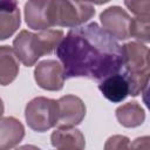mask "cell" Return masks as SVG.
<instances>
[{"mask_svg":"<svg viewBox=\"0 0 150 150\" xmlns=\"http://www.w3.org/2000/svg\"><path fill=\"white\" fill-rule=\"evenodd\" d=\"M130 36L141 42H150V22L134 18L130 26Z\"/></svg>","mask_w":150,"mask_h":150,"instance_id":"cell-16","label":"cell"},{"mask_svg":"<svg viewBox=\"0 0 150 150\" xmlns=\"http://www.w3.org/2000/svg\"><path fill=\"white\" fill-rule=\"evenodd\" d=\"M63 32L60 29H47L39 33L21 30L13 41V49L26 67H32L43 55L50 54L63 40Z\"/></svg>","mask_w":150,"mask_h":150,"instance_id":"cell-2","label":"cell"},{"mask_svg":"<svg viewBox=\"0 0 150 150\" xmlns=\"http://www.w3.org/2000/svg\"><path fill=\"white\" fill-rule=\"evenodd\" d=\"M116 118L125 128H136L144 122L145 112L136 101H130L116 109Z\"/></svg>","mask_w":150,"mask_h":150,"instance_id":"cell-15","label":"cell"},{"mask_svg":"<svg viewBox=\"0 0 150 150\" xmlns=\"http://www.w3.org/2000/svg\"><path fill=\"white\" fill-rule=\"evenodd\" d=\"M142 98H143V103L150 110V82L146 84V87L142 91Z\"/></svg>","mask_w":150,"mask_h":150,"instance_id":"cell-20","label":"cell"},{"mask_svg":"<svg viewBox=\"0 0 150 150\" xmlns=\"http://www.w3.org/2000/svg\"><path fill=\"white\" fill-rule=\"evenodd\" d=\"M123 47L124 70L131 96H137L150 82L149 49L139 42H128Z\"/></svg>","mask_w":150,"mask_h":150,"instance_id":"cell-3","label":"cell"},{"mask_svg":"<svg viewBox=\"0 0 150 150\" xmlns=\"http://www.w3.org/2000/svg\"><path fill=\"white\" fill-rule=\"evenodd\" d=\"M130 139L123 135L110 136L104 144V150H130Z\"/></svg>","mask_w":150,"mask_h":150,"instance_id":"cell-18","label":"cell"},{"mask_svg":"<svg viewBox=\"0 0 150 150\" xmlns=\"http://www.w3.org/2000/svg\"><path fill=\"white\" fill-rule=\"evenodd\" d=\"M59 104V128H70L80 124L86 116L83 101L75 95H64L57 100Z\"/></svg>","mask_w":150,"mask_h":150,"instance_id":"cell-8","label":"cell"},{"mask_svg":"<svg viewBox=\"0 0 150 150\" xmlns=\"http://www.w3.org/2000/svg\"><path fill=\"white\" fill-rule=\"evenodd\" d=\"M130 150H150V136H141L132 141Z\"/></svg>","mask_w":150,"mask_h":150,"instance_id":"cell-19","label":"cell"},{"mask_svg":"<svg viewBox=\"0 0 150 150\" xmlns=\"http://www.w3.org/2000/svg\"><path fill=\"white\" fill-rule=\"evenodd\" d=\"M52 145L61 150H84L86 141L83 134L74 128H57L50 136Z\"/></svg>","mask_w":150,"mask_h":150,"instance_id":"cell-11","label":"cell"},{"mask_svg":"<svg viewBox=\"0 0 150 150\" xmlns=\"http://www.w3.org/2000/svg\"><path fill=\"white\" fill-rule=\"evenodd\" d=\"M66 79L102 81L123 73V47L96 22L71 28L56 48Z\"/></svg>","mask_w":150,"mask_h":150,"instance_id":"cell-1","label":"cell"},{"mask_svg":"<svg viewBox=\"0 0 150 150\" xmlns=\"http://www.w3.org/2000/svg\"><path fill=\"white\" fill-rule=\"evenodd\" d=\"M25 136L22 123L15 117H2L0 122V150H9L18 145Z\"/></svg>","mask_w":150,"mask_h":150,"instance_id":"cell-12","label":"cell"},{"mask_svg":"<svg viewBox=\"0 0 150 150\" xmlns=\"http://www.w3.org/2000/svg\"><path fill=\"white\" fill-rule=\"evenodd\" d=\"M56 150H61V149H56Z\"/></svg>","mask_w":150,"mask_h":150,"instance_id":"cell-23","label":"cell"},{"mask_svg":"<svg viewBox=\"0 0 150 150\" xmlns=\"http://www.w3.org/2000/svg\"><path fill=\"white\" fill-rule=\"evenodd\" d=\"M25 118L30 129L43 132L57 125L59 104L57 101L43 96L30 100L25 109Z\"/></svg>","mask_w":150,"mask_h":150,"instance_id":"cell-5","label":"cell"},{"mask_svg":"<svg viewBox=\"0 0 150 150\" xmlns=\"http://www.w3.org/2000/svg\"><path fill=\"white\" fill-rule=\"evenodd\" d=\"M50 21L53 26L80 27L94 14L95 7L81 1H50Z\"/></svg>","mask_w":150,"mask_h":150,"instance_id":"cell-4","label":"cell"},{"mask_svg":"<svg viewBox=\"0 0 150 150\" xmlns=\"http://www.w3.org/2000/svg\"><path fill=\"white\" fill-rule=\"evenodd\" d=\"M124 5L136 15L137 19L150 22V0H128L124 1Z\"/></svg>","mask_w":150,"mask_h":150,"instance_id":"cell-17","label":"cell"},{"mask_svg":"<svg viewBox=\"0 0 150 150\" xmlns=\"http://www.w3.org/2000/svg\"><path fill=\"white\" fill-rule=\"evenodd\" d=\"M34 79L38 86L45 90H61L66 79L64 69L59 61L43 60L35 67Z\"/></svg>","mask_w":150,"mask_h":150,"instance_id":"cell-7","label":"cell"},{"mask_svg":"<svg viewBox=\"0 0 150 150\" xmlns=\"http://www.w3.org/2000/svg\"><path fill=\"white\" fill-rule=\"evenodd\" d=\"M98 89L102 95L112 103L122 102L130 93L129 83L123 73L108 76L98 84Z\"/></svg>","mask_w":150,"mask_h":150,"instance_id":"cell-10","label":"cell"},{"mask_svg":"<svg viewBox=\"0 0 150 150\" xmlns=\"http://www.w3.org/2000/svg\"><path fill=\"white\" fill-rule=\"evenodd\" d=\"M102 28L112 38L125 40L130 38L131 18L120 6H111L100 14Z\"/></svg>","mask_w":150,"mask_h":150,"instance_id":"cell-6","label":"cell"},{"mask_svg":"<svg viewBox=\"0 0 150 150\" xmlns=\"http://www.w3.org/2000/svg\"><path fill=\"white\" fill-rule=\"evenodd\" d=\"M19 74V59L13 48L1 46L0 48V82L7 86L13 82Z\"/></svg>","mask_w":150,"mask_h":150,"instance_id":"cell-14","label":"cell"},{"mask_svg":"<svg viewBox=\"0 0 150 150\" xmlns=\"http://www.w3.org/2000/svg\"><path fill=\"white\" fill-rule=\"evenodd\" d=\"M50 1L32 0L25 4V20L29 28L35 30H47L53 27L50 21Z\"/></svg>","mask_w":150,"mask_h":150,"instance_id":"cell-9","label":"cell"},{"mask_svg":"<svg viewBox=\"0 0 150 150\" xmlns=\"http://www.w3.org/2000/svg\"><path fill=\"white\" fill-rule=\"evenodd\" d=\"M20 26V11L15 1L0 2V39L6 40Z\"/></svg>","mask_w":150,"mask_h":150,"instance_id":"cell-13","label":"cell"},{"mask_svg":"<svg viewBox=\"0 0 150 150\" xmlns=\"http://www.w3.org/2000/svg\"><path fill=\"white\" fill-rule=\"evenodd\" d=\"M149 55H150V49H149Z\"/></svg>","mask_w":150,"mask_h":150,"instance_id":"cell-22","label":"cell"},{"mask_svg":"<svg viewBox=\"0 0 150 150\" xmlns=\"http://www.w3.org/2000/svg\"><path fill=\"white\" fill-rule=\"evenodd\" d=\"M15 150H41L40 148L35 146V145H32V144H27V145H22V146H19L16 148Z\"/></svg>","mask_w":150,"mask_h":150,"instance_id":"cell-21","label":"cell"}]
</instances>
